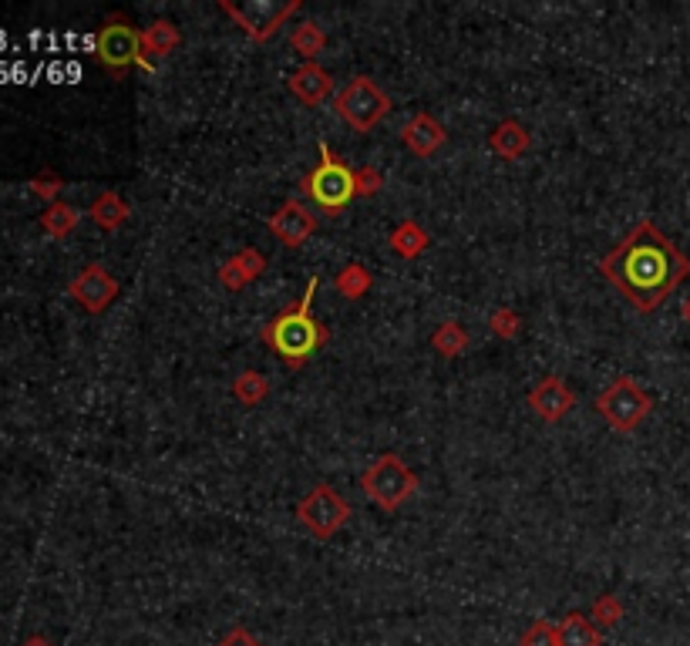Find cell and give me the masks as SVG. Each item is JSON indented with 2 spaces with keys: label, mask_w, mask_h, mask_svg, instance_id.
I'll return each instance as SVG.
<instances>
[{
  "label": "cell",
  "mask_w": 690,
  "mask_h": 646,
  "mask_svg": "<svg viewBox=\"0 0 690 646\" xmlns=\"http://www.w3.org/2000/svg\"><path fill=\"white\" fill-rule=\"evenodd\" d=\"M600 273L630 300L633 310L653 313L690 276V260L653 219H640L600 260Z\"/></svg>",
  "instance_id": "cell-1"
},
{
  "label": "cell",
  "mask_w": 690,
  "mask_h": 646,
  "mask_svg": "<svg viewBox=\"0 0 690 646\" xmlns=\"http://www.w3.org/2000/svg\"><path fill=\"white\" fill-rule=\"evenodd\" d=\"M317 283H320L317 276H310L307 290H303V297L297 303H290V307H283L260 330V337L266 340V347H270L273 354L280 357V361L287 364V367H293V371H300V367L307 364L310 357H314L317 350L330 340V330L314 317V313H310V303H314Z\"/></svg>",
  "instance_id": "cell-2"
},
{
  "label": "cell",
  "mask_w": 690,
  "mask_h": 646,
  "mask_svg": "<svg viewBox=\"0 0 690 646\" xmlns=\"http://www.w3.org/2000/svg\"><path fill=\"white\" fill-rule=\"evenodd\" d=\"M95 61L112 75H125L128 68H142L145 75H155V64L142 54V31L125 14H112L91 38Z\"/></svg>",
  "instance_id": "cell-3"
},
{
  "label": "cell",
  "mask_w": 690,
  "mask_h": 646,
  "mask_svg": "<svg viewBox=\"0 0 690 646\" xmlns=\"http://www.w3.org/2000/svg\"><path fill=\"white\" fill-rule=\"evenodd\" d=\"M317 152H320V162L300 179V192L324 212L347 209L357 199L354 169L344 159H337L327 142H317Z\"/></svg>",
  "instance_id": "cell-4"
},
{
  "label": "cell",
  "mask_w": 690,
  "mask_h": 646,
  "mask_svg": "<svg viewBox=\"0 0 690 646\" xmlns=\"http://www.w3.org/2000/svg\"><path fill=\"white\" fill-rule=\"evenodd\" d=\"M361 492L367 495V502L377 505V509L394 512L418 492V475L411 472V465L401 455L384 451V455H377L371 465H367V472L361 475Z\"/></svg>",
  "instance_id": "cell-5"
},
{
  "label": "cell",
  "mask_w": 690,
  "mask_h": 646,
  "mask_svg": "<svg viewBox=\"0 0 690 646\" xmlns=\"http://www.w3.org/2000/svg\"><path fill=\"white\" fill-rule=\"evenodd\" d=\"M334 115L354 132H374L391 115V98L371 75H357L334 95Z\"/></svg>",
  "instance_id": "cell-6"
},
{
  "label": "cell",
  "mask_w": 690,
  "mask_h": 646,
  "mask_svg": "<svg viewBox=\"0 0 690 646\" xmlns=\"http://www.w3.org/2000/svg\"><path fill=\"white\" fill-rule=\"evenodd\" d=\"M593 408L613 431H633L653 411V398L630 374H620L606 391H600Z\"/></svg>",
  "instance_id": "cell-7"
},
{
  "label": "cell",
  "mask_w": 690,
  "mask_h": 646,
  "mask_svg": "<svg viewBox=\"0 0 690 646\" xmlns=\"http://www.w3.org/2000/svg\"><path fill=\"white\" fill-rule=\"evenodd\" d=\"M347 519H351V505H347V498L334 492L330 485H314L297 502V522L320 542L334 539V535L347 525Z\"/></svg>",
  "instance_id": "cell-8"
},
{
  "label": "cell",
  "mask_w": 690,
  "mask_h": 646,
  "mask_svg": "<svg viewBox=\"0 0 690 646\" xmlns=\"http://www.w3.org/2000/svg\"><path fill=\"white\" fill-rule=\"evenodd\" d=\"M118 293H122V286H118V280L101 263H88L85 270L68 283V297L75 300L81 310L95 313V317L112 307L118 300Z\"/></svg>",
  "instance_id": "cell-9"
},
{
  "label": "cell",
  "mask_w": 690,
  "mask_h": 646,
  "mask_svg": "<svg viewBox=\"0 0 690 646\" xmlns=\"http://www.w3.org/2000/svg\"><path fill=\"white\" fill-rule=\"evenodd\" d=\"M266 226H270V233L280 239V243L287 246V249H300L310 236H314L317 216L307 206H303L300 199L290 196V199H283V206L276 209L270 219H266Z\"/></svg>",
  "instance_id": "cell-10"
},
{
  "label": "cell",
  "mask_w": 690,
  "mask_h": 646,
  "mask_svg": "<svg viewBox=\"0 0 690 646\" xmlns=\"http://www.w3.org/2000/svg\"><path fill=\"white\" fill-rule=\"evenodd\" d=\"M579 404L576 391L569 387L563 377H542V381L529 391V408L539 421L556 424L563 421L569 411Z\"/></svg>",
  "instance_id": "cell-11"
},
{
  "label": "cell",
  "mask_w": 690,
  "mask_h": 646,
  "mask_svg": "<svg viewBox=\"0 0 690 646\" xmlns=\"http://www.w3.org/2000/svg\"><path fill=\"white\" fill-rule=\"evenodd\" d=\"M401 142H404V149H408L411 155H418V159H431V155H438L441 149H445L448 128L441 125L431 112H414L408 118V125H404Z\"/></svg>",
  "instance_id": "cell-12"
},
{
  "label": "cell",
  "mask_w": 690,
  "mask_h": 646,
  "mask_svg": "<svg viewBox=\"0 0 690 646\" xmlns=\"http://www.w3.org/2000/svg\"><path fill=\"white\" fill-rule=\"evenodd\" d=\"M290 95L300 101V105L307 108H320L327 98H334V75H330L327 68H320L317 61L303 64L290 75Z\"/></svg>",
  "instance_id": "cell-13"
},
{
  "label": "cell",
  "mask_w": 690,
  "mask_h": 646,
  "mask_svg": "<svg viewBox=\"0 0 690 646\" xmlns=\"http://www.w3.org/2000/svg\"><path fill=\"white\" fill-rule=\"evenodd\" d=\"M219 11L233 17L236 27H239V31H243L250 41H270L273 34L280 31V27L287 24L293 14H300V11H303V0H287V4L276 7V11H273L270 17H266V21H253V17H246L243 11H239L236 4H229V0H219Z\"/></svg>",
  "instance_id": "cell-14"
},
{
  "label": "cell",
  "mask_w": 690,
  "mask_h": 646,
  "mask_svg": "<svg viewBox=\"0 0 690 646\" xmlns=\"http://www.w3.org/2000/svg\"><path fill=\"white\" fill-rule=\"evenodd\" d=\"M266 273V256L260 253V249H253V246H246V249H239V253H233L229 260L219 266V283L226 286V290H246L250 283H256L260 276Z\"/></svg>",
  "instance_id": "cell-15"
},
{
  "label": "cell",
  "mask_w": 690,
  "mask_h": 646,
  "mask_svg": "<svg viewBox=\"0 0 690 646\" xmlns=\"http://www.w3.org/2000/svg\"><path fill=\"white\" fill-rule=\"evenodd\" d=\"M489 149L499 155V159L515 162V159H522V155L532 149V135H529V128L522 125V122H515V118H505V122H499V125L492 128Z\"/></svg>",
  "instance_id": "cell-16"
},
{
  "label": "cell",
  "mask_w": 690,
  "mask_h": 646,
  "mask_svg": "<svg viewBox=\"0 0 690 646\" xmlns=\"http://www.w3.org/2000/svg\"><path fill=\"white\" fill-rule=\"evenodd\" d=\"M88 216L91 223L98 229H105V233H115V229H122L128 223V216H132V209H128V202L118 196V192L105 189L101 196H95V202L88 206Z\"/></svg>",
  "instance_id": "cell-17"
},
{
  "label": "cell",
  "mask_w": 690,
  "mask_h": 646,
  "mask_svg": "<svg viewBox=\"0 0 690 646\" xmlns=\"http://www.w3.org/2000/svg\"><path fill=\"white\" fill-rule=\"evenodd\" d=\"M179 27L169 21V17H159V21H152L149 27H142V54L149 58L152 64L159 58H169L172 51L179 48Z\"/></svg>",
  "instance_id": "cell-18"
},
{
  "label": "cell",
  "mask_w": 690,
  "mask_h": 646,
  "mask_svg": "<svg viewBox=\"0 0 690 646\" xmlns=\"http://www.w3.org/2000/svg\"><path fill=\"white\" fill-rule=\"evenodd\" d=\"M559 646H603V633L586 613H569L563 623H556Z\"/></svg>",
  "instance_id": "cell-19"
},
{
  "label": "cell",
  "mask_w": 690,
  "mask_h": 646,
  "mask_svg": "<svg viewBox=\"0 0 690 646\" xmlns=\"http://www.w3.org/2000/svg\"><path fill=\"white\" fill-rule=\"evenodd\" d=\"M388 243L401 260H418V256L431 246V233L421 223H414V219H404L401 226L391 229Z\"/></svg>",
  "instance_id": "cell-20"
},
{
  "label": "cell",
  "mask_w": 690,
  "mask_h": 646,
  "mask_svg": "<svg viewBox=\"0 0 690 646\" xmlns=\"http://www.w3.org/2000/svg\"><path fill=\"white\" fill-rule=\"evenodd\" d=\"M78 223H81V212H78L75 206H71V202H64V199L51 202V206L41 212V229H44V233H48L51 239L71 236V233L78 229Z\"/></svg>",
  "instance_id": "cell-21"
},
{
  "label": "cell",
  "mask_w": 690,
  "mask_h": 646,
  "mask_svg": "<svg viewBox=\"0 0 690 646\" xmlns=\"http://www.w3.org/2000/svg\"><path fill=\"white\" fill-rule=\"evenodd\" d=\"M431 347L438 350L441 357H462L468 347H472V337H468V330L462 327L458 320H441L438 330L431 334Z\"/></svg>",
  "instance_id": "cell-22"
},
{
  "label": "cell",
  "mask_w": 690,
  "mask_h": 646,
  "mask_svg": "<svg viewBox=\"0 0 690 646\" xmlns=\"http://www.w3.org/2000/svg\"><path fill=\"white\" fill-rule=\"evenodd\" d=\"M290 48L310 64L320 51L327 48V31L320 24H314V21H303V24H297L290 31Z\"/></svg>",
  "instance_id": "cell-23"
},
{
  "label": "cell",
  "mask_w": 690,
  "mask_h": 646,
  "mask_svg": "<svg viewBox=\"0 0 690 646\" xmlns=\"http://www.w3.org/2000/svg\"><path fill=\"white\" fill-rule=\"evenodd\" d=\"M371 283H374V276L364 263H347L344 270L334 276V290L344 300H361L364 293L371 290Z\"/></svg>",
  "instance_id": "cell-24"
},
{
  "label": "cell",
  "mask_w": 690,
  "mask_h": 646,
  "mask_svg": "<svg viewBox=\"0 0 690 646\" xmlns=\"http://www.w3.org/2000/svg\"><path fill=\"white\" fill-rule=\"evenodd\" d=\"M266 394H270V381H266V374L260 371H239V377L233 381V398L239 404H246V408H256L260 401H266Z\"/></svg>",
  "instance_id": "cell-25"
},
{
  "label": "cell",
  "mask_w": 690,
  "mask_h": 646,
  "mask_svg": "<svg viewBox=\"0 0 690 646\" xmlns=\"http://www.w3.org/2000/svg\"><path fill=\"white\" fill-rule=\"evenodd\" d=\"M590 620L600 626V630H610V626H616L623 620V603L613 593L596 596L593 606H590Z\"/></svg>",
  "instance_id": "cell-26"
},
{
  "label": "cell",
  "mask_w": 690,
  "mask_h": 646,
  "mask_svg": "<svg viewBox=\"0 0 690 646\" xmlns=\"http://www.w3.org/2000/svg\"><path fill=\"white\" fill-rule=\"evenodd\" d=\"M489 330L499 340H515V337H519V330H522V317L512 307H495L489 313Z\"/></svg>",
  "instance_id": "cell-27"
},
{
  "label": "cell",
  "mask_w": 690,
  "mask_h": 646,
  "mask_svg": "<svg viewBox=\"0 0 690 646\" xmlns=\"http://www.w3.org/2000/svg\"><path fill=\"white\" fill-rule=\"evenodd\" d=\"M354 186H357V196L371 199L384 189V172L374 169V165H361V169H354Z\"/></svg>",
  "instance_id": "cell-28"
},
{
  "label": "cell",
  "mask_w": 690,
  "mask_h": 646,
  "mask_svg": "<svg viewBox=\"0 0 690 646\" xmlns=\"http://www.w3.org/2000/svg\"><path fill=\"white\" fill-rule=\"evenodd\" d=\"M519 646H559V640H556V623L536 620L532 626H526V633L519 636Z\"/></svg>",
  "instance_id": "cell-29"
},
{
  "label": "cell",
  "mask_w": 690,
  "mask_h": 646,
  "mask_svg": "<svg viewBox=\"0 0 690 646\" xmlns=\"http://www.w3.org/2000/svg\"><path fill=\"white\" fill-rule=\"evenodd\" d=\"M27 189H31V196H38L41 202H58V196L64 192V179L61 175H34L31 182H27Z\"/></svg>",
  "instance_id": "cell-30"
},
{
  "label": "cell",
  "mask_w": 690,
  "mask_h": 646,
  "mask_svg": "<svg viewBox=\"0 0 690 646\" xmlns=\"http://www.w3.org/2000/svg\"><path fill=\"white\" fill-rule=\"evenodd\" d=\"M216 646H263V643L256 640V636L246 630V626H233V630H229Z\"/></svg>",
  "instance_id": "cell-31"
},
{
  "label": "cell",
  "mask_w": 690,
  "mask_h": 646,
  "mask_svg": "<svg viewBox=\"0 0 690 646\" xmlns=\"http://www.w3.org/2000/svg\"><path fill=\"white\" fill-rule=\"evenodd\" d=\"M21 646H51V640H48V636H27Z\"/></svg>",
  "instance_id": "cell-32"
},
{
  "label": "cell",
  "mask_w": 690,
  "mask_h": 646,
  "mask_svg": "<svg viewBox=\"0 0 690 646\" xmlns=\"http://www.w3.org/2000/svg\"><path fill=\"white\" fill-rule=\"evenodd\" d=\"M680 317H684V323L690 327V293L684 297V303H680Z\"/></svg>",
  "instance_id": "cell-33"
}]
</instances>
